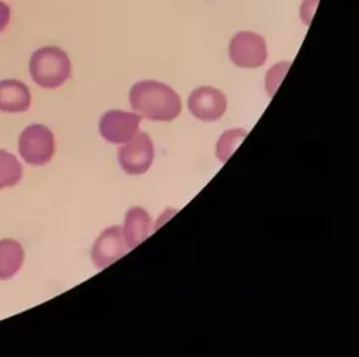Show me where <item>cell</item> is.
Instances as JSON below:
<instances>
[{
  "label": "cell",
  "instance_id": "6da1fadb",
  "mask_svg": "<svg viewBox=\"0 0 359 357\" xmlns=\"http://www.w3.org/2000/svg\"><path fill=\"white\" fill-rule=\"evenodd\" d=\"M130 104L135 112L155 121H171L182 112V100L165 83L144 81L135 83L130 91Z\"/></svg>",
  "mask_w": 359,
  "mask_h": 357
},
{
  "label": "cell",
  "instance_id": "7a4b0ae2",
  "mask_svg": "<svg viewBox=\"0 0 359 357\" xmlns=\"http://www.w3.org/2000/svg\"><path fill=\"white\" fill-rule=\"evenodd\" d=\"M29 70L33 81L39 87L57 89L70 79L72 65L64 50L47 46L33 53Z\"/></svg>",
  "mask_w": 359,
  "mask_h": 357
},
{
  "label": "cell",
  "instance_id": "3957f363",
  "mask_svg": "<svg viewBox=\"0 0 359 357\" xmlns=\"http://www.w3.org/2000/svg\"><path fill=\"white\" fill-rule=\"evenodd\" d=\"M18 147L20 155L29 165L45 166L53 159L55 138L46 126H29L22 131Z\"/></svg>",
  "mask_w": 359,
  "mask_h": 357
},
{
  "label": "cell",
  "instance_id": "277c9868",
  "mask_svg": "<svg viewBox=\"0 0 359 357\" xmlns=\"http://www.w3.org/2000/svg\"><path fill=\"white\" fill-rule=\"evenodd\" d=\"M121 167L130 175H142L146 173L154 161V144L148 134L136 133V135L118 151Z\"/></svg>",
  "mask_w": 359,
  "mask_h": 357
},
{
  "label": "cell",
  "instance_id": "5b68a950",
  "mask_svg": "<svg viewBox=\"0 0 359 357\" xmlns=\"http://www.w3.org/2000/svg\"><path fill=\"white\" fill-rule=\"evenodd\" d=\"M231 60L241 68L254 69L262 67L268 58L264 37L253 32H241L231 41Z\"/></svg>",
  "mask_w": 359,
  "mask_h": 357
},
{
  "label": "cell",
  "instance_id": "8992f818",
  "mask_svg": "<svg viewBox=\"0 0 359 357\" xmlns=\"http://www.w3.org/2000/svg\"><path fill=\"white\" fill-rule=\"evenodd\" d=\"M142 116L135 113L111 110L102 115L100 132L111 144H121L131 140L138 132Z\"/></svg>",
  "mask_w": 359,
  "mask_h": 357
},
{
  "label": "cell",
  "instance_id": "52a82bcc",
  "mask_svg": "<svg viewBox=\"0 0 359 357\" xmlns=\"http://www.w3.org/2000/svg\"><path fill=\"white\" fill-rule=\"evenodd\" d=\"M189 110L203 121H215L222 119L226 110V98L219 90L201 87L189 97Z\"/></svg>",
  "mask_w": 359,
  "mask_h": 357
},
{
  "label": "cell",
  "instance_id": "ba28073f",
  "mask_svg": "<svg viewBox=\"0 0 359 357\" xmlns=\"http://www.w3.org/2000/svg\"><path fill=\"white\" fill-rule=\"evenodd\" d=\"M129 247L121 227H111L98 237L92 251V260L98 269H104L127 253Z\"/></svg>",
  "mask_w": 359,
  "mask_h": 357
},
{
  "label": "cell",
  "instance_id": "9c48e42d",
  "mask_svg": "<svg viewBox=\"0 0 359 357\" xmlns=\"http://www.w3.org/2000/svg\"><path fill=\"white\" fill-rule=\"evenodd\" d=\"M31 102L28 86L18 79L0 81V112H25L30 108Z\"/></svg>",
  "mask_w": 359,
  "mask_h": 357
},
{
  "label": "cell",
  "instance_id": "30bf717a",
  "mask_svg": "<svg viewBox=\"0 0 359 357\" xmlns=\"http://www.w3.org/2000/svg\"><path fill=\"white\" fill-rule=\"evenodd\" d=\"M152 228V218L146 210L140 207H134L126 214L123 235L129 249L140 245L146 241Z\"/></svg>",
  "mask_w": 359,
  "mask_h": 357
},
{
  "label": "cell",
  "instance_id": "8fae6325",
  "mask_svg": "<svg viewBox=\"0 0 359 357\" xmlns=\"http://www.w3.org/2000/svg\"><path fill=\"white\" fill-rule=\"evenodd\" d=\"M25 251L13 239L0 241V281L12 278L22 269Z\"/></svg>",
  "mask_w": 359,
  "mask_h": 357
},
{
  "label": "cell",
  "instance_id": "7c38bea8",
  "mask_svg": "<svg viewBox=\"0 0 359 357\" xmlns=\"http://www.w3.org/2000/svg\"><path fill=\"white\" fill-rule=\"evenodd\" d=\"M22 178V167L11 153L0 150V190L16 186Z\"/></svg>",
  "mask_w": 359,
  "mask_h": 357
},
{
  "label": "cell",
  "instance_id": "4fadbf2b",
  "mask_svg": "<svg viewBox=\"0 0 359 357\" xmlns=\"http://www.w3.org/2000/svg\"><path fill=\"white\" fill-rule=\"evenodd\" d=\"M247 136V132L243 129L228 130L222 134L216 147V156L222 163H226L231 155L235 152L239 144Z\"/></svg>",
  "mask_w": 359,
  "mask_h": 357
},
{
  "label": "cell",
  "instance_id": "5bb4252c",
  "mask_svg": "<svg viewBox=\"0 0 359 357\" xmlns=\"http://www.w3.org/2000/svg\"><path fill=\"white\" fill-rule=\"evenodd\" d=\"M11 20V10L0 0V33L4 32Z\"/></svg>",
  "mask_w": 359,
  "mask_h": 357
}]
</instances>
